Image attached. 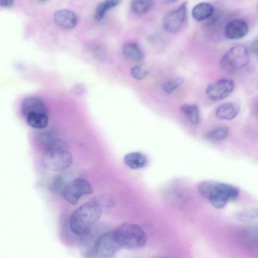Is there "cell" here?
<instances>
[{
  "instance_id": "6da1fadb",
  "label": "cell",
  "mask_w": 258,
  "mask_h": 258,
  "mask_svg": "<svg viewBox=\"0 0 258 258\" xmlns=\"http://www.w3.org/2000/svg\"><path fill=\"white\" fill-rule=\"evenodd\" d=\"M102 214L101 206L95 200L76 209L70 219V227L74 233L82 235L94 226Z\"/></svg>"
},
{
  "instance_id": "7a4b0ae2",
  "label": "cell",
  "mask_w": 258,
  "mask_h": 258,
  "mask_svg": "<svg viewBox=\"0 0 258 258\" xmlns=\"http://www.w3.org/2000/svg\"><path fill=\"white\" fill-rule=\"evenodd\" d=\"M199 190L201 196L217 209L223 208L229 201L235 199L239 194V189L234 185L212 180L203 181Z\"/></svg>"
},
{
  "instance_id": "3957f363",
  "label": "cell",
  "mask_w": 258,
  "mask_h": 258,
  "mask_svg": "<svg viewBox=\"0 0 258 258\" xmlns=\"http://www.w3.org/2000/svg\"><path fill=\"white\" fill-rule=\"evenodd\" d=\"M44 148L41 160L43 166L46 169L62 171L71 165L72 156L62 140Z\"/></svg>"
},
{
  "instance_id": "277c9868",
  "label": "cell",
  "mask_w": 258,
  "mask_h": 258,
  "mask_svg": "<svg viewBox=\"0 0 258 258\" xmlns=\"http://www.w3.org/2000/svg\"><path fill=\"white\" fill-rule=\"evenodd\" d=\"M113 231L121 248L138 249L144 246L146 243V233L135 224L124 223Z\"/></svg>"
},
{
  "instance_id": "5b68a950",
  "label": "cell",
  "mask_w": 258,
  "mask_h": 258,
  "mask_svg": "<svg viewBox=\"0 0 258 258\" xmlns=\"http://www.w3.org/2000/svg\"><path fill=\"white\" fill-rule=\"evenodd\" d=\"M249 62V53L245 45L238 44L229 49L222 56L220 63L222 69L234 72L245 67Z\"/></svg>"
},
{
  "instance_id": "8992f818",
  "label": "cell",
  "mask_w": 258,
  "mask_h": 258,
  "mask_svg": "<svg viewBox=\"0 0 258 258\" xmlns=\"http://www.w3.org/2000/svg\"><path fill=\"white\" fill-rule=\"evenodd\" d=\"M93 191V188L88 181L79 178L68 182L61 194L69 203L74 205L78 203L82 196L91 195Z\"/></svg>"
},
{
  "instance_id": "52a82bcc",
  "label": "cell",
  "mask_w": 258,
  "mask_h": 258,
  "mask_svg": "<svg viewBox=\"0 0 258 258\" xmlns=\"http://www.w3.org/2000/svg\"><path fill=\"white\" fill-rule=\"evenodd\" d=\"M109 231L105 225L99 224L93 226L82 235L79 241V247L85 256H90L96 254L97 243L105 232Z\"/></svg>"
},
{
  "instance_id": "ba28073f",
  "label": "cell",
  "mask_w": 258,
  "mask_h": 258,
  "mask_svg": "<svg viewBox=\"0 0 258 258\" xmlns=\"http://www.w3.org/2000/svg\"><path fill=\"white\" fill-rule=\"evenodd\" d=\"M186 18L187 3L185 2L165 15L163 19V27L169 32H177L182 27Z\"/></svg>"
},
{
  "instance_id": "9c48e42d",
  "label": "cell",
  "mask_w": 258,
  "mask_h": 258,
  "mask_svg": "<svg viewBox=\"0 0 258 258\" xmlns=\"http://www.w3.org/2000/svg\"><path fill=\"white\" fill-rule=\"evenodd\" d=\"M234 88V83L232 80L223 78L209 85L206 94L213 101H221L229 96Z\"/></svg>"
},
{
  "instance_id": "30bf717a",
  "label": "cell",
  "mask_w": 258,
  "mask_h": 258,
  "mask_svg": "<svg viewBox=\"0 0 258 258\" xmlns=\"http://www.w3.org/2000/svg\"><path fill=\"white\" fill-rule=\"evenodd\" d=\"M120 248L114 231H108L100 237L96 247V254L101 257H109Z\"/></svg>"
},
{
  "instance_id": "8fae6325",
  "label": "cell",
  "mask_w": 258,
  "mask_h": 258,
  "mask_svg": "<svg viewBox=\"0 0 258 258\" xmlns=\"http://www.w3.org/2000/svg\"><path fill=\"white\" fill-rule=\"evenodd\" d=\"M248 29V25L244 20L234 19L227 23L225 27L224 34L229 39H239L247 35Z\"/></svg>"
},
{
  "instance_id": "7c38bea8",
  "label": "cell",
  "mask_w": 258,
  "mask_h": 258,
  "mask_svg": "<svg viewBox=\"0 0 258 258\" xmlns=\"http://www.w3.org/2000/svg\"><path fill=\"white\" fill-rule=\"evenodd\" d=\"M53 19L55 23L63 29H72L77 24V17L73 11L62 9L55 12L53 15Z\"/></svg>"
},
{
  "instance_id": "4fadbf2b",
  "label": "cell",
  "mask_w": 258,
  "mask_h": 258,
  "mask_svg": "<svg viewBox=\"0 0 258 258\" xmlns=\"http://www.w3.org/2000/svg\"><path fill=\"white\" fill-rule=\"evenodd\" d=\"M22 111L25 116L30 113L47 112V109L44 102L36 97H29L25 98L22 103Z\"/></svg>"
},
{
  "instance_id": "5bb4252c",
  "label": "cell",
  "mask_w": 258,
  "mask_h": 258,
  "mask_svg": "<svg viewBox=\"0 0 258 258\" xmlns=\"http://www.w3.org/2000/svg\"><path fill=\"white\" fill-rule=\"evenodd\" d=\"M239 110V105L234 102H229L220 105L216 110V115L221 120H231L234 118Z\"/></svg>"
},
{
  "instance_id": "9a60e30c",
  "label": "cell",
  "mask_w": 258,
  "mask_h": 258,
  "mask_svg": "<svg viewBox=\"0 0 258 258\" xmlns=\"http://www.w3.org/2000/svg\"><path fill=\"white\" fill-rule=\"evenodd\" d=\"M214 13V8L211 4L206 2L196 5L192 9L191 15L198 21L208 19Z\"/></svg>"
},
{
  "instance_id": "2e32d148",
  "label": "cell",
  "mask_w": 258,
  "mask_h": 258,
  "mask_svg": "<svg viewBox=\"0 0 258 258\" xmlns=\"http://www.w3.org/2000/svg\"><path fill=\"white\" fill-rule=\"evenodd\" d=\"M125 164L133 169L143 168L147 165L148 160L143 154L134 152L127 154L123 159Z\"/></svg>"
},
{
  "instance_id": "e0dca14e",
  "label": "cell",
  "mask_w": 258,
  "mask_h": 258,
  "mask_svg": "<svg viewBox=\"0 0 258 258\" xmlns=\"http://www.w3.org/2000/svg\"><path fill=\"white\" fill-rule=\"evenodd\" d=\"M28 124L31 127L37 129L45 128L48 122L47 113L33 112L25 116Z\"/></svg>"
},
{
  "instance_id": "ac0fdd59",
  "label": "cell",
  "mask_w": 258,
  "mask_h": 258,
  "mask_svg": "<svg viewBox=\"0 0 258 258\" xmlns=\"http://www.w3.org/2000/svg\"><path fill=\"white\" fill-rule=\"evenodd\" d=\"M123 55L132 61H140L143 57V53L139 46L135 43L128 42L125 44L122 49Z\"/></svg>"
},
{
  "instance_id": "d6986e66",
  "label": "cell",
  "mask_w": 258,
  "mask_h": 258,
  "mask_svg": "<svg viewBox=\"0 0 258 258\" xmlns=\"http://www.w3.org/2000/svg\"><path fill=\"white\" fill-rule=\"evenodd\" d=\"M122 0H104L96 7L94 17L97 21H101L109 10L118 5Z\"/></svg>"
},
{
  "instance_id": "ffe728a7",
  "label": "cell",
  "mask_w": 258,
  "mask_h": 258,
  "mask_svg": "<svg viewBox=\"0 0 258 258\" xmlns=\"http://www.w3.org/2000/svg\"><path fill=\"white\" fill-rule=\"evenodd\" d=\"M180 110L189 122L197 125L200 122V111L196 105L183 104Z\"/></svg>"
},
{
  "instance_id": "44dd1931",
  "label": "cell",
  "mask_w": 258,
  "mask_h": 258,
  "mask_svg": "<svg viewBox=\"0 0 258 258\" xmlns=\"http://www.w3.org/2000/svg\"><path fill=\"white\" fill-rule=\"evenodd\" d=\"M153 0H132L130 7L133 12L138 15H144L151 9Z\"/></svg>"
},
{
  "instance_id": "7402d4cb",
  "label": "cell",
  "mask_w": 258,
  "mask_h": 258,
  "mask_svg": "<svg viewBox=\"0 0 258 258\" xmlns=\"http://www.w3.org/2000/svg\"><path fill=\"white\" fill-rule=\"evenodd\" d=\"M184 82L182 77H175L165 81L162 85L163 91L166 94H170L179 88Z\"/></svg>"
},
{
  "instance_id": "603a6c76",
  "label": "cell",
  "mask_w": 258,
  "mask_h": 258,
  "mask_svg": "<svg viewBox=\"0 0 258 258\" xmlns=\"http://www.w3.org/2000/svg\"><path fill=\"white\" fill-rule=\"evenodd\" d=\"M235 218L240 222H248L258 218V207L252 208L236 212Z\"/></svg>"
},
{
  "instance_id": "cb8c5ba5",
  "label": "cell",
  "mask_w": 258,
  "mask_h": 258,
  "mask_svg": "<svg viewBox=\"0 0 258 258\" xmlns=\"http://www.w3.org/2000/svg\"><path fill=\"white\" fill-rule=\"evenodd\" d=\"M228 133L227 127H221L210 131L207 135V138L212 141H219L225 139L228 136Z\"/></svg>"
},
{
  "instance_id": "d4e9b609",
  "label": "cell",
  "mask_w": 258,
  "mask_h": 258,
  "mask_svg": "<svg viewBox=\"0 0 258 258\" xmlns=\"http://www.w3.org/2000/svg\"><path fill=\"white\" fill-rule=\"evenodd\" d=\"M68 182H66V179L63 175H58L53 179L50 186V189L53 192L61 193Z\"/></svg>"
},
{
  "instance_id": "484cf974",
  "label": "cell",
  "mask_w": 258,
  "mask_h": 258,
  "mask_svg": "<svg viewBox=\"0 0 258 258\" xmlns=\"http://www.w3.org/2000/svg\"><path fill=\"white\" fill-rule=\"evenodd\" d=\"M130 73L133 78L140 80L146 77L148 74V71L142 65H137L131 69Z\"/></svg>"
},
{
  "instance_id": "4316f807",
  "label": "cell",
  "mask_w": 258,
  "mask_h": 258,
  "mask_svg": "<svg viewBox=\"0 0 258 258\" xmlns=\"http://www.w3.org/2000/svg\"><path fill=\"white\" fill-rule=\"evenodd\" d=\"M14 0H0V5L4 8H9L13 4Z\"/></svg>"
},
{
  "instance_id": "83f0119b",
  "label": "cell",
  "mask_w": 258,
  "mask_h": 258,
  "mask_svg": "<svg viewBox=\"0 0 258 258\" xmlns=\"http://www.w3.org/2000/svg\"><path fill=\"white\" fill-rule=\"evenodd\" d=\"M251 49L253 53L258 55V39L252 43L251 46Z\"/></svg>"
},
{
  "instance_id": "f1b7e54d",
  "label": "cell",
  "mask_w": 258,
  "mask_h": 258,
  "mask_svg": "<svg viewBox=\"0 0 258 258\" xmlns=\"http://www.w3.org/2000/svg\"><path fill=\"white\" fill-rule=\"evenodd\" d=\"M177 0H163L164 3L165 4H169L171 3L174 2Z\"/></svg>"
},
{
  "instance_id": "f546056e",
  "label": "cell",
  "mask_w": 258,
  "mask_h": 258,
  "mask_svg": "<svg viewBox=\"0 0 258 258\" xmlns=\"http://www.w3.org/2000/svg\"><path fill=\"white\" fill-rule=\"evenodd\" d=\"M256 111L257 112V114H258V103L256 105Z\"/></svg>"
},
{
  "instance_id": "4dcf8cb0",
  "label": "cell",
  "mask_w": 258,
  "mask_h": 258,
  "mask_svg": "<svg viewBox=\"0 0 258 258\" xmlns=\"http://www.w3.org/2000/svg\"><path fill=\"white\" fill-rule=\"evenodd\" d=\"M39 1H41V2H43V1H46V0H38Z\"/></svg>"
},
{
  "instance_id": "1f68e13d",
  "label": "cell",
  "mask_w": 258,
  "mask_h": 258,
  "mask_svg": "<svg viewBox=\"0 0 258 258\" xmlns=\"http://www.w3.org/2000/svg\"><path fill=\"white\" fill-rule=\"evenodd\" d=\"M257 9H258V7H257Z\"/></svg>"
},
{
  "instance_id": "d6a6232c",
  "label": "cell",
  "mask_w": 258,
  "mask_h": 258,
  "mask_svg": "<svg viewBox=\"0 0 258 258\" xmlns=\"http://www.w3.org/2000/svg\"></svg>"
}]
</instances>
